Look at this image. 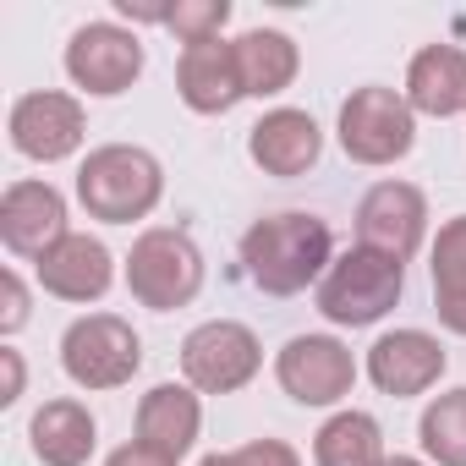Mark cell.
Masks as SVG:
<instances>
[{
    "mask_svg": "<svg viewBox=\"0 0 466 466\" xmlns=\"http://www.w3.org/2000/svg\"><path fill=\"white\" fill-rule=\"evenodd\" d=\"M6 132H12V148L39 159V165H56L66 154H77V143L88 137V116L72 94H56V88H39V94H23L6 116Z\"/></svg>",
    "mask_w": 466,
    "mask_h": 466,
    "instance_id": "obj_10",
    "label": "cell"
},
{
    "mask_svg": "<svg viewBox=\"0 0 466 466\" xmlns=\"http://www.w3.org/2000/svg\"><path fill=\"white\" fill-rule=\"evenodd\" d=\"M66 77L83 88V94H127L137 77H143V45L137 34L116 28V23H88L72 34L66 45Z\"/></svg>",
    "mask_w": 466,
    "mask_h": 466,
    "instance_id": "obj_9",
    "label": "cell"
},
{
    "mask_svg": "<svg viewBox=\"0 0 466 466\" xmlns=\"http://www.w3.org/2000/svg\"><path fill=\"white\" fill-rule=\"evenodd\" d=\"M105 466H181V461H170V455H159V450H148V444L132 439V444H121Z\"/></svg>",
    "mask_w": 466,
    "mask_h": 466,
    "instance_id": "obj_27",
    "label": "cell"
},
{
    "mask_svg": "<svg viewBox=\"0 0 466 466\" xmlns=\"http://www.w3.org/2000/svg\"><path fill=\"white\" fill-rule=\"evenodd\" d=\"M384 466H422V461H411V455H390Z\"/></svg>",
    "mask_w": 466,
    "mask_h": 466,
    "instance_id": "obj_30",
    "label": "cell"
},
{
    "mask_svg": "<svg viewBox=\"0 0 466 466\" xmlns=\"http://www.w3.org/2000/svg\"><path fill=\"white\" fill-rule=\"evenodd\" d=\"M248 154L264 176H302L319 165L324 154V132L308 110H269L253 132H248Z\"/></svg>",
    "mask_w": 466,
    "mask_h": 466,
    "instance_id": "obj_16",
    "label": "cell"
},
{
    "mask_svg": "<svg viewBox=\"0 0 466 466\" xmlns=\"http://www.w3.org/2000/svg\"><path fill=\"white\" fill-rule=\"evenodd\" d=\"M230 466H302V461H297V450L280 444V439H253V444H242V450H230Z\"/></svg>",
    "mask_w": 466,
    "mask_h": 466,
    "instance_id": "obj_26",
    "label": "cell"
},
{
    "mask_svg": "<svg viewBox=\"0 0 466 466\" xmlns=\"http://www.w3.org/2000/svg\"><path fill=\"white\" fill-rule=\"evenodd\" d=\"M417 143V110L406 105V94L395 88H351V99L340 105V148L357 165H395L406 159Z\"/></svg>",
    "mask_w": 466,
    "mask_h": 466,
    "instance_id": "obj_5",
    "label": "cell"
},
{
    "mask_svg": "<svg viewBox=\"0 0 466 466\" xmlns=\"http://www.w3.org/2000/svg\"><path fill=\"white\" fill-rule=\"evenodd\" d=\"M422 230H428V198L406 181H379L357 203V242L368 253H384V258L406 264L422 248Z\"/></svg>",
    "mask_w": 466,
    "mask_h": 466,
    "instance_id": "obj_11",
    "label": "cell"
},
{
    "mask_svg": "<svg viewBox=\"0 0 466 466\" xmlns=\"http://www.w3.org/2000/svg\"><path fill=\"white\" fill-rule=\"evenodd\" d=\"M417 439L439 466H466V390H450V395L428 400V411L417 422Z\"/></svg>",
    "mask_w": 466,
    "mask_h": 466,
    "instance_id": "obj_23",
    "label": "cell"
},
{
    "mask_svg": "<svg viewBox=\"0 0 466 466\" xmlns=\"http://www.w3.org/2000/svg\"><path fill=\"white\" fill-rule=\"evenodd\" d=\"M198 466H230V455H203Z\"/></svg>",
    "mask_w": 466,
    "mask_h": 466,
    "instance_id": "obj_29",
    "label": "cell"
},
{
    "mask_svg": "<svg viewBox=\"0 0 466 466\" xmlns=\"http://www.w3.org/2000/svg\"><path fill=\"white\" fill-rule=\"evenodd\" d=\"M230 50H237V72H242V94H248V99H275V94H286L291 77H297V66H302L297 39L280 34V28H253V34H242Z\"/></svg>",
    "mask_w": 466,
    "mask_h": 466,
    "instance_id": "obj_19",
    "label": "cell"
},
{
    "mask_svg": "<svg viewBox=\"0 0 466 466\" xmlns=\"http://www.w3.org/2000/svg\"><path fill=\"white\" fill-rule=\"evenodd\" d=\"M384 433L368 411H335L313 433V466H384Z\"/></svg>",
    "mask_w": 466,
    "mask_h": 466,
    "instance_id": "obj_22",
    "label": "cell"
},
{
    "mask_svg": "<svg viewBox=\"0 0 466 466\" xmlns=\"http://www.w3.org/2000/svg\"><path fill=\"white\" fill-rule=\"evenodd\" d=\"M198 428H203V406L187 384H154L137 400V444H148L170 461H181L198 444Z\"/></svg>",
    "mask_w": 466,
    "mask_h": 466,
    "instance_id": "obj_17",
    "label": "cell"
},
{
    "mask_svg": "<svg viewBox=\"0 0 466 466\" xmlns=\"http://www.w3.org/2000/svg\"><path fill=\"white\" fill-rule=\"evenodd\" d=\"M433 313L450 335H466V214L439 225L433 242Z\"/></svg>",
    "mask_w": 466,
    "mask_h": 466,
    "instance_id": "obj_21",
    "label": "cell"
},
{
    "mask_svg": "<svg viewBox=\"0 0 466 466\" xmlns=\"http://www.w3.org/2000/svg\"><path fill=\"white\" fill-rule=\"evenodd\" d=\"M23 324H28V286H23L17 269H6V275H0V329L17 335Z\"/></svg>",
    "mask_w": 466,
    "mask_h": 466,
    "instance_id": "obj_25",
    "label": "cell"
},
{
    "mask_svg": "<svg viewBox=\"0 0 466 466\" xmlns=\"http://www.w3.org/2000/svg\"><path fill=\"white\" fill-rule=\"evenodd\" d=\"M406 105L422 116H461L466 110V50L455 45H428L406 66Z\"/></svg>",
    "mask_w": 466,
    "mask_h": 466,
    "instance_id": "obj_18",
    "label": "cell"
},
{
    "mask_svg": "<svg viewBox=\"0 0 466 466\" xmlns=\"http://www.w3.org/2000/svg\"><path fill=\"white\" fill-rule=\"evenodd\" d=\"M444 373V346L428 335V329H395V335H379L373 351H368V379L395 395V400H411L422 390H433Z\"/></svg>",
    "mask_w": 466,
    "mask_h": 466,
    "instance_id": "obj_13",
    "label": "cell"
},
{
    "mask_svg": "<svg viewBox=\"0 0 466 466\" xmlns=\"http://www.w3.org/2000/svg\"><path fill=\"white\" fill-rule=\"evenodd\" d=\"M159 192H165V170H159V159H154L148 148H137V143H105V148H94V154L83 159V170H77V198H83V208H88L94 219H105V225H132V219H143V214L159 203Z\"/></svg>",
    "mask_w": 466,
    "mask_h": 466,
    "instance_id": "obj_2",
    "label": "cell"
},
{
    "mask_svg": "<svg viewBox=\"0 0 466 466\" xmlns=\"http://www.w3.org/2000/svg\"><path fill=\"white\" fill-rule=\"evenodd\" d=\"M329 225L319 214H302V208H286V214H269L258 225H248L242 237V264H248V280L269 297H297L308 291L319 275H329Z\"/></svg>",
    "mask_w": 466,
    "mask_h": 466,
    "instance_id": "obj_1",
    "label": "cell"
},
{
    "mask_svg": "<svg viewBox=\"0 0 466 466\" xmlns=\"http://www.w3.org/2000/svg\"><path fill=\"white\" fill-rule=\"evenodd\" d=\"M39 269V286L61 302H99L116 280V264H110V248L88 230H66V237L34 264Z\"/></svg>",
    "mask_w": 466,
    "mask_h": 466,
    "instance_id": "obj_14",
    "label": "cell"
},
{
    "mask_svg": "<svg viewBox=\"0 0 466 466\" xmlns=\"http://www.w3.org/2000/svg\"><path fill=\"white\" fill-rule=\"evenodd\" d=\"M0 368H6V395H0V400H17L23 395V379H28V368H23V351H12V346H0Z\"/></svg>",
    "mask_w": 466,
    "mask_h": 466,
    "instance_id": "obj_28",
    "label": "cell"
},
{
    "mask_svg": "<svg viewBox=\"0 0 466 466\" xmlns=\"http://www.w3.org/2000/svg\"><path fill=\"white\" fill-rule=\"evenodd\" d=\"M127 291L154 308V313H170V308H187L198 291H203V253L187 230H143L132 242V258H127Z\"/></svg>",
    "mask_w": 466,
    "mask_h": 466,
    "instance_id": "obj_4",
    "label": "cell"
},
{
    "mask_svg": "<svg viewBox=\"0 0 466 466\" xmlns=\"http://www.w3.org/2000/svg\"><path fill=\"white\" fill-rule=\"evenodd\" d=\"M176 94L187 110L198 116H225L242 94V72H237V50L225 39H203V45H181L176 61Z\"/></svg>",
    "mask_w": 466,
    "mask_h": 466,
    "instance_id": "obj_15",
    "label": "cell"
},
{
    "mask_svg": "<svg viewBox=\"0 0 466 466\" xmlns=\"http://www.w3.org/2000/svg\"><path fill=\"white\" fill-rule=\"evenodd\" d=\"M400 286H406V275H400L395 258L351 248L319 280V313L329 324H340V329H368V324H379L400 302Z\"/></svg>",
    "mask_w": 466,
    "mask_h": 466,
    "instance_id": "obj_3",
    "label": "cell"
},
{
    "mask_svg": "<svg viewBox=\"0 0 466 466\" xmlns=\"http://www.w3.org/2000/svg\"><path fill=\"white\" fill-rule=\"evenodd\" d=\"M94 417L83 400H45L28 422V439H34V455L45 466H83L94 455Z\"/></svg>",
    "mask_w": 466,
    "mask_h": 466,
    "instance_id": "obj_20",
    "label": "cell"
},
{
    "mask_svg": "<svg viewBox=\"0 0 466 466\" xmlns=\"http://www.w3.org/2000/svg\"><path fill=\"white\" fill-rule=\"evenodd\" d=\"M275 379L297 406H335L357 384V362L335 335H297L275 357Z\"/></svg>",
    "mask_w": 466,
    "mask_h": 466,
    "instance_id": "obj_8",
    "label": "cell"
},
{
    "mask_svg": "<svg viewBox=\"0 0 466 466\" xmlns=\"http://www.w3.org/2000/svg\"><path fill=\"white\" fill-rule=\"evenodd\" d=\"M225 23H230V0H176V6L165 12V28H170L181 45L219 39Z\"/></svg>",
    "mask_w": 466,
    "mask_h": 466,
    "instance_id": "obj_24",
    "label": "cell"
},
{
    "mask_svg": "<svg viewBox=\"0 0 466 466\" xmlns=\"http://www.w3.org/2000/svg\"><path fill=\"white\" fill-rule=\"evenodd\" d=\"M61 368L83 390H121L143 368V340L116 313H88L61 335Z\"/></svg>",
    "mask_w": 466,
    "mask_h": 466,
    "instance_id": "obj_6",
    "label": "cell"
},
{
    "mask_svg": "<svg viewBox=\"0 0 466 466\" xmlns=\"http://www.w3.org/2000/svg\"><path fill=\"white\" fill-rule=\"evenodd\" d=\"M264 368V351H258V335L237 319H214V324H198L187 340H181V373L192 390L203 395H230L253 384V373Z\"/></svg>",
    "mask_w": 466,
    "mask_h": 466,
    "instance_id": "obj_7",
    "label": "cell"
},
{
    "mask_svg": "<svg viewBox=\"0 0 466 466\" xmlns=\"http://www.w3.org/2000/svg\"><path fill=\"white\" fill-rule=\"evenodd\" d=\"M66 237V198L50 181H12L0 198V242L17 258H45Z\"/></svg>",
    "mask_w": 466,
    "mask_h": 466,
    "instance_id": "obj_12",
    "label": "cell"
}]
</instances>
